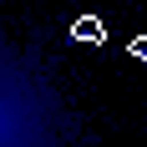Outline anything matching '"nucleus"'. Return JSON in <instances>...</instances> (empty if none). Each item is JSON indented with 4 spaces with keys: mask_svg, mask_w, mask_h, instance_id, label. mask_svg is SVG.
<instances>
[{
    "mask_svg": "<svg viewBox=\"0 0 147 147\" xmlns=\"http://www.w3.org/2000/svg\"><path fill=\"white\" fill-rule=\"evenodd\" d=\"M127 51H132V56H137V61H147V36H137V41H132V46H127Z\"/></svg>",
    "mask_w": 147,
    "mask_h": 147,
    "instance_id": "obj_2",
    "label": "nucleus"
},
{
    "mask_svg": "<svg viewBox=\"0 0 147 147\" xmlns=\"http://www.w3.org/2000/svg\"><path fill=\"white\" fill-rule=\"evenodd\" d=\"M71 36H76V41H102V36H107V26L96 20V15H81V20L71 26Z\"/></svg>",
    "mask_w": 147,
    "mask_h": 147,
    "instance_id": "obj_1",
    "label": "nucleus"
}]
</instances>
